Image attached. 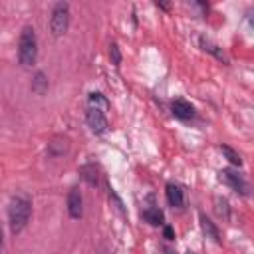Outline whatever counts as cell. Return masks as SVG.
Here are the masks:
<instances>
[{
  "mask_svg": "<svg viewBox=\"0 0 254 254\" xmlns=\"http://www.w3.org/2000/svg\"><path fill=\"white\" fill-rule=\"evenodd\" d=\"M30 216H32V200L26 194L12 196L10 206H8V220H10V232L14 236L20 234L28 226Z\"/></svg>",
  "mask_w": 254,
  "mask_h": 254,
  "instance_id": "cell-1",
  "label": "cell"
},
{
  "mask_svg": "<svg viewBox=\"0 0 254 254\" xmlns=\"http://www.w3.org/2000/svg\"><path fill=\"white\" fill-rule=\"evenodd\" d=\"M38 60V38L32 26H24L18 40V62L22 67H32Z\"/></svg>",
  "mask_w": 254,
  "mask_h": 254,
  "instance_id": "cell-2",
  "label": "cell"
},
{
  "mask_svg": "<svg viewBox=\"0 0 254 254\" xmlns=\"http://www.w3.org/2000/svg\"><path fill=\"white\" fill-rule=\"evenodd\" d=\"M69 28V4L67 2H58L52 8V16H50V32L60 38L67 32Z\"/></svg>",
  "mask_w": 254,
  "mask_h": 254,
  "instance_id": "cell-3",
  "label": "cell"
},
{
  "mask_svg": "<svg viewBox=\"0 0 254 254\" xmlns=\"http://www.w3.org/2000/svg\"><path fill=\"white\" fill-rule=\"evenodd\" d=\"M218 179H220L224 185H228L232 190H236L238 194H242V196L248 194V183H246L236 171H232V169H222V171L218 173Z\"/></svg>",
  "mask_w": 254,
  "mask_h": 254,
  "instance_id": "cell-4",
  "label": "cell"
},
{
  "mask_svg": "<svg viewBox=\"0 0 254 254\" xmlns=\"http://www.w3.org/2000/svg\"><path fill=\"white\" fill-rule=\"evenodd\" d=\"M85 119H87V125H89V129H91L95 135H103V133L109 129V123H107L105 111H101V109H95V107H87Z\"/></svg>",
  "mask_w": 254,
  "mask_h": 254,
  "instance_id": "cell-5",
  "label": "cell"
},
{
  "mask_svg": "<svg viewBox=\"0 0 254 254\" xmlns=\"http://www.w3.org/2000/svg\"><path fill=\"white\" fill-rule=\"evenodd\" d=\"M67 212L73 220H79L83 216V198H81V190L77 187H73L67 192Z\"/></svg>",
  "mask_w": 254,
  "mask_h": 254,
  "instance_id": "cell-6",
  "label": "cell"
},
{
  "mask_svg": "<svg viewBox=\"0 0 254 254\" xmlns=\"http://www.w3.org/2000/svg\"><path fill=\"white\" fill-rule=\"evenodd\" d=\"M171 111H173V115L177 117V119H183V121H187V119H192L194 117V105L190 103V101H187V99H183V97H179V99H175L173 103H171Z\"/></svg>",
  "mask_w": 254,
  "mask_h": 254,
  "instance_id": "cell-7",
  "label": "cell"
},
{
  "mask_svg": "<svg viewBox=\"0 0 254 254\" xmlns=\"http://www.w3.org/2000/svg\"><path fill=\"white\" fill-rule=\"evenodd\" d=\"M165 196H167V202L173 206V208H183L185 204V194H183V189L175 183H167L165 187Z\"/></svg>",
  "mask_w": 254,
  "mask_h": 254,
  "instance_id": "cell-8",
  "label": "cell"
},
{
  "mask_svg": "<svg viewBox=\"0 0 254 254\" xmlns=\"http://www.w3.org/2000/svg\"><path fill=\"white\" fill-rule=\"evenodd\" d=\"M141 216H143L145 222H149V224H153V226H163V224H165V214H163V210L157 208V206L145 208V210L141 212Z\"/></svg>",
  "mask_w": 254,
  "mask_h": 254,
  "instance_id": "cell-9",
  "label": "cell"
},
{
  "mask_svg": "<svg viewBox=\"0 0 254 254\" xmlns=\"http://www.w3.org/2000/svg\"><path fill=\"white\" fill-rule=\"evenodd\" d=\"M198 220H200V228H202V232L206 234V238H212L214 242H220V230H218V226H216L206 214H200Z\"/></svg>",
  "mask_w": 254,
  "mask_h": 254,
  "instance_id": "cell-10",
  "label": "cell"
},
{
  "mask_svg": "<svg viewBox=\"0 0 254 254\" xmlns=\"http://www.w3.org/2000/svg\"><path fill=\"white\" fill-rule=\"evenodd\" d=\"M48 85H50L48 83V75L44 71H36L34 77H32V91L36 95H44L48 91Z\"/></svg>",
  "mask_w": 254,
  "mask_h": 254,
  "instance_id": "cell-11",
  "label": "cell"
},
{
  "mask_svg": "<svg viewBox=\"0 0 254 254\" xmlns=\"http://www.w3.org/2000/svg\"><path fill=\"white\" fill-rule=\"evenodd\" d=\"M67 147H69L67 139L56 137L52 143H48V155H50V157H60V155H64V153L67 151Z\"/></svg>",
  "mask_w": 254,
  "mask_h": 254,
  "instance_id": "cell-12",
  "label": "cell"
},
{
  "mask_svg": "<svg viewBox=\"0 0 254 254\" xmlns=\"http://www.w3.org/2000/svg\"><path fill=\"white\" fill-rule=\"evenodd\" d=\"M200 46H202V50L204 52H208V54H212L214 58H218V60H222V62H226V56H224V52L214 44V42H210L208 38H200Z\"/></svg>",
  "mask_w": 254,
  "mask_h": 254,
  "instance_id": "cell-13",
  "label": "cell"
},
{
  "mask_svg": "<svg viewBox=\"0 0 254 254\" xmlns=\"http://www.w3.org/2000/svg\"><path fill=\"white\" fill-rule=\"evenodd\" d=\"M89 107H95V109H101V111H107L109 109V101L103 93L99 91H93L89 93Z\"/></svg>",
  "mask_w": 254,
  "mask_h": 254,
  "instance_id": "cell-14",
  "label": "cell"
},
{
  "mask_svg": "<svg viewBox=\"0 0 254 254\" xmlns=\"http://www.w3.org/2000/svg\"><path fill=\"white\" fill-rule=\"evenodd\" d=\"M79 175H81V179L83 181H87V185H97V169H95V165H83L81 169H79Z\"/></svg>",
  "mask_w": 254,
  "mask_h": 254,
  "instance_id": "cell-15",
  "label": "cell"
},
{
  "mask_svg": "<svg viewBox=\"0 0 254 254\" xmlns=\"http://www.w3.org/2000/svg\"><path fill=\"white\" fill-rule=\"evenodd\" d=\"M220 151H222V155H224V157H226V159H228V161H230L234 167H240V165H242L240 155H238L234 149H230L228 145H222V147H220Z\"/></svg>",
  "mask_w": 254,
  "mask_h": 254,
  "instance_id": "cell-16",
  "label": "cell"
},
{
  "mask_svg": "<svg viewBox=\"0 0 254 254\" xmlns=\"http://www.w3.org/2000/svg\"><path fill=\"white\" fill-rule=\"evenodd\" d=\"M109 58H111V64L113 65H119L121 64V52H119V46L115 42L109 44Z\"/></svg>",
  "mask_w": 254,
  "mask_h": 254,
  "instance_id": "cell-17",
  "label": "cell"
},
{
  "mask_svg": "<svg viewBox=\"0 0 254 254\" xmlns=\"http://www.w3.org/2000/svg\"><path fill=\"white\" fill-rule=\"evenodd\" d=\"M216 212L220 214V216H228V202L224 200V198H216Z\"/></svg>",
  "mask_w": 254,
  "mask_h": 254,
  "instance_id": "cell-18",
  "label": "cell"
},
{
  "mask_svg": "<svg viewBox=\"0 0 254 254\" xmlns=\"http://www.w3.org/2000/svg\"><path fill=\"white\" fill-rule=\"evenodd\" d=\"M163 234H165V238H167V240H173V238H175V232H173V228H171V226H165V228H163Z\"/></svg>",
  "mask_w": 254,
  "mask_h": 254,
  "instance_id": "cell-19",
  "label": "cell"
},
{
  "mask_svg": "<svg viewBox=\"0 0 254 254\" xmlns=\"http://www.w3.org/2000/svg\"><path fill=\"white\" fill-rule=\"evenodd\" d=\"M2 246H4V230H2V224H0V252H2Z\"/></svg>",
  "mask_w": 254,
  "mask_h": 254,
  "instance_id": "cell-20",
  "label": "cell"
},
{
  "mask_svg": "<svg viewBox=\"0 0 254 254\" xmlns=\"http://www.w3.org/2000/svg\"><path fill=\"white\" fill-rule=\"evenodd\" d=\"M189 254H190V252H189Z\"/></svg>",
  "mask_w": 254,
  "mask_h": 254,
  "instance_id": "cell-21",
  "label": "cell"
}]
</instances>
